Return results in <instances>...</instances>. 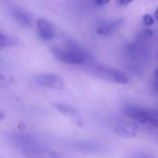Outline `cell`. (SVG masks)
<instances>
[{
  "label": "cell",
  "mask_w": 158,
  "mask_h": 158,
  "mask_svg": "<svg viewBox=\"0 0 158 158\" xmlns=\"http://www.w3.org/2000/svg\"><path fill=\"white\" fill-rule=\"evenodd\" d=\"M50 49L57 60L66 64L80 65L86 60V53L76 46H71L67 49L54 46H52Z\"/></svg>",
  "instance_id": "1"
},
{
  "label": "cell",
  "mask_w": 158,
  "mask_h": 158,
  "mask_svg": "<svg viewBox=\"0 0 158 158\" xmlns=\"http://www.w3.org/2000/svg\"><path fill=\"white\" fill-rule=\"evenodd\" d=\"M123 113L137 123L152 127L154 117L151 115L150 110H145L134 105L126 106L123 109Z\"/></svg>",
  "instance_id": "2"
},
{
  "label": "cell",
  "mask_w": 158,
  "mask_h": 158,
  "mask_svg": "<svg viewBox=\"0 0 158 158\" xmlns=\"http://www.w3.org/2000/svg\"><path fill=\"white\" fill-rule=\"evenodd\" d=\"M94 72L97 77L103 80L123 85L129 83V78L127 77L126 74L118 69H111L106 66H97L94 69Z\"/></svg>",
  "instance_id": "3"
},
{
  "label": "cell",
  "mask_w": 158,
  "mask_h": 158,
  "mask_svg": "<svg viewBox=\"0 0 158 158\" xmlns=\"http://www.w3.org/2000/svg\"><path fill=\"white\" fill-rule=\"evenodd\" d=\"M35 82L40 86L54 89H63L64 83L61 77L55 73L39 74L35 77Z\"/></svg>",
  "instance_id": "4"
},
{
  "label": "cell",
  "mask_w": 158,
  "mask_h": 158,
  "mask_svg": "<svg viewBox=\"0 0 158 158\" xmlns=\"http://www.w3.org/2000/svg\"><path fill=\"white\" fill-rule=\"evenodd\" d=\"M71 147L80 152L90 154H104L108 151L107 148L102 143L86 140L73 142L71 143Z\"/></svg>",
  "instance_id": "5"
},
{
  "label": "cell",
  "mask_w": 158,
  "mask_h": 158,
  "mask_svg": "<svg viewBox=\"0 0 158 158\" xmlns=\"http://www.w3.org/2000/svg\"><path fill=\"white\" fill-rule=\"evenodd\" d=\"M24 154L29 158H60L56 153L51 150L32 144H28L24 148Z\"/></svg>",
  "instance_id": "6"
},
{
  "label": "cell",
  "mask_w": 158,
  "mask_h": 158,
  "mask_svg": "<svg viewBox=\"0 0 158 158\" xmlns=\"http://www.w3.org/2000/svg\"><path fill=\"white\" fill-rule=\"evenodd\" d=\"M123 23H124V19L123 18H118L110 21H105L104 23H100L97 28V33L103 36L110 35L119 28L121 27Z\"/></svg>",
  "instance_id": "7"
},
{
  "label": "cell",
  "mask_w": 158,
  "mask_h": 158,
  "mask_svg": "<svg viewBox=\"0 0 158 158\" xmlns=\"http://www.w3.org/2000/svg\"><path fill=\"white\" fill-rule=\"evenodd\" d=\"M10 12L14 19L23 27L29 28L32 26V18L29 12L18 6H12Z\"/></svg>",
  "instance_id": "8"
},
{
  "label": "cell",
  "mask_w": 158,
  "mask_h": 158,
  "mask_svg": "<svg viewBox=\"0 0 158 158\" xmlns=\"http://www.w3.org/2000/svg\"><path fill=\"white\" fill-rule=\"evenodd\" d=\"M39 35L43 41H50L55 36V32L51 23L44 18L39 19L37 21Z\"/></svg>",
  "instance_id": "9"
},
{
  "label": "cell",
  "mask_w": 158,
  "mask_h": 158,
  "mask_svg": "<svg viewBox=\"0 0 158 158\" xmlns=\"http://www.w3.org/2000/svg\"><path fill=\"white\" fill-rule=\"evenodd\" d=\"M54 106L61 114H64L66 117H69L76 124L80 127L83 126V121H82L80 115L73 107H72L69 105L64 104V103H55Z\"/></svg>",
  "instance_id": "10"
},
{
  "label": "cell",
  "mask_w": 158,
  "mask_h": 158,
  "mask_svg": "<svg viewBox=\"0 0 158 158\" xmlns=\"http://www.w3.org/2000/svg\"><path fill=\"white\" fill-rule=\"evenodd\" d=\"M115 134L118 137H123V138H131L137 136V131L134 127L119 126L115 128Z\"/></svg>",
  "instance_id": "11"
},
{
  "label": "cell",
  "mask_w": 158,
  "mask_h": 158,
  "mask_svg": "<svg viewBox=\"0 0 158 158\" xmlns=\"http://www.w3.org/2000/svg\"><path fill=\"white\" fill-rule=\"evenodd\" d=\"M17 40L12 35L4 34L3 32L0 33V47L3 48L5 46H11L16 44Z\"/></svg>",
  "instance_id": "12"
},
{
  "label": "cell",
  "mask_w": 158,
  "mask_h": 158,
  "mask_svg": "<svg viewBox=\"0 0 158 158\" xmlns=\"http://www.w3.org/2000/svg\"><path fill=\"white\" fill-rule=\"evenodd\" d=\"M154 35V32L150 29H144L139 32L136 35V39L138 42H145L151 40Z\"/></svg>",
  "instance_id": "13"
},
{
  "label": "cell",
  "mask_w": 158,
  "mask_h": 158,
  "mask_svg": "<svg viewBox=\"0 0 158 158\" xmlns=\"http://www.w3.org/2000/svg\"><path fill=\"white\" fill-rule=\"evenodd\" d=\"M143 23H145V25L148 26H152V25H154V18H153L151 15H149V14H145V15H143Z\"/></svg>",
  "instance_id": "14"
},
{
  "label": "cell",
  "mask_w": 158,
  "mask_h": 158,
  "mask_svg": "<svg viewBox=\"0 0 158 158\" xmlns=\"http://www.w3.org/2000/svg\"><path fill=\"white\" fill-rule=\"evenodd\" d=\"M131 158H154V157L150 154H148V153L140 152L133 155Z\"/></svg>",
  "instance_id": "15"
},
{
  "label": "cell",
  "mask_w": 158,
  "mask_h": 158,
  "mask_svg": "<svg viewBox=\"0 0 158 158\" xmlns=\"http://www.w3.org/2000/svg\"><path fill=\"white\" fill-rule=\"evenodd\" d=\"M132 2H134V0H117V4L120 5V6H128L129 4H131Z\"/></svg>",
  "instance_id": "16"
},
{
  "label": "cell",
  "mask_w": 158,
  "mask_h": 158,
  "mask_svg": "<svg viewBox=\"0 0 158 158\" xmlns=\"http://www.w3.org/2000/svg\"><path fill=\"white\" fill-rule=\"evenodd\" d=\"M152 88H153V90H154V92L158 94V80L157 79H156V80L154 82V83L152 84Z\"/></svg>",
  "instance_id": "17"
},
{
  "label": "cell",
  "mask_w": 158,
  "mask_h": 158,
  "mask_svg": "<svg viewBox=\"0 0 158 158\" xmlns=\"http://www.w3.org/2000/svg\"><path fill=\"white\" fill-rule=\"evenodd\" d=\"M110 1V0H97V4L100 5V6H102V5H106L107 3H109Z\"/></svg>",
  "instance_id": "18"
},
{
  "label": "cell",
  "mask_w": 158,
  "mask_h": 158,
  "mask_svg": "<svg viewBox=\"0 0 158 158\" xmlns=\"http://www.w3.org/2000/svg\"><path fill=\"white\" fill-rule=\"evenodd\" d=\"M154 76H155V78L158 80V68H157L155 71H154Z\"/></svg>",
  "instance_id": "19"
},
{
  "label": "cell",
  "mask_w": 158,
  "mask_h": 158,
  "mask_svg": "<svg viewBox=\"0 0 158 158\" xmlns=\"http://www.w3.org/2000/svg\"><path fill=\"white\" fill-rule=\"evenodd\" d=\"M154 15H155V18L157 19V20H158V7L157 8L155 11V13H154Z\"/></svg>",
  "instance_id": "20"
},
{
  "label": "cell",
  "mask_w": 158,
  "mask_h": 158,
  "mask_svg": "<svg viewBox=\"0 0 158 158\" xmlns=\"http://www.w3.org/2000/svg\"><path fill=\"white\" fill-rule=\"evenodd\" d=\"M2 118H3V114L2 112H1V120H2Z\"/></svg>",
  "instance_id": "21"
}]
</instances>
